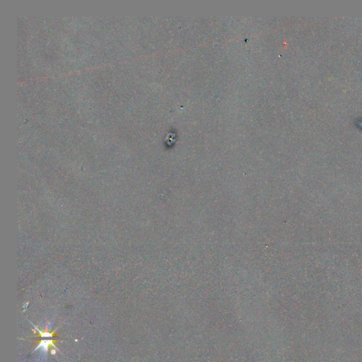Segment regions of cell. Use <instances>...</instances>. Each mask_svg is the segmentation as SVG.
<instances>
[{
    "label": "cell",
    "mask_w": 362,
    "mask_h": 362,
    "mask_svg": "<svg viewBox=\"0 0 362 362\" xmlns=\"http://www.w3.org/2000/svg\"><path fill=\"white\" fill-rule=\"evenodd\" d=\"M52 342H53L52 340H41V342H40V343L39 344V345L38 346V347L36 349L35 351L37 350L38 349H39L40 347H42L44 352H48V347L49 346H53V347H56L55 346V344L52 343Z\"/></svg>",
    "instance_id": "obj_1"
},
{
    "label": "cell",
    "mask_w": 362,
    "mask_h": 362,
    "mask_svg": "<svg viewBox=\"0 0 362 362\" xmlns=\"http://www.w3.org/2000/svg\"><path fill=\"white\" fill-rule=\"evenodd\" d=\"M31 324L33 325V327H35V328L38 331V333H40V335H37V337H40L42 338V337H54V336H55V331H56V330L53 331L52 333H42V332L40 331V330L38 329L37 327L35 326V325H34L33 324V323H31Z\"/></svg>",
    "instance_id": "obj_2"
}]
</instances>
